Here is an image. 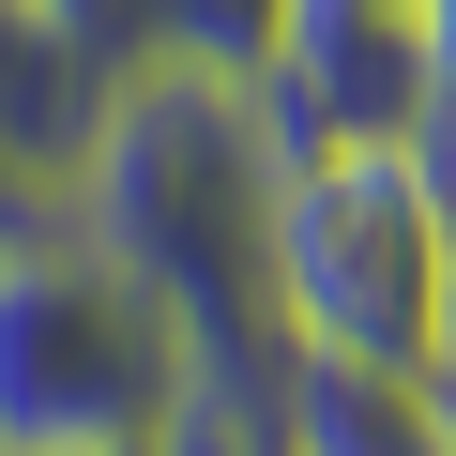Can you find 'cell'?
<instances>
[{
  "instance_id": "obj_7",
  "label": "cell",
  "mask_w": 456,
  "mask_h": 456,
  "mask_svg": "<svg viewBox=\"0 0 456 456\" xmlns=\"http://www.w3.org/2000/svg\"><path fill=\"white\" fill-rule=\"evenodd\" d=\"M426 167H441V335H426V380H456V107L426 122Z\"/></svg>"
},
{
  "instance_id": "obj_1",
  "label": "cell",
  "mask_w": 456,
  "mask_h": 456,
  "mask_svg": "<svg viewBox=\"0 0 456 456\" xmlns=\"http://www.w3.org/2000/svg\"><path fill=\"white\" fill-rule=\"evenodd\" d=\"M274 183H289V137H274L259 77L137 61L107 92L92 167L61 183V213L183 320L198 380H289V335H274Z\"/></svg>"
},
{
  "instance_id": "obj_11",
  "label": "cell",
  "mask_w": 456,
  "mask_h": 456,
  "mask_svg": "<svg viewBox=\"0 0 456 456\" xmlns=\"http://www.w3.org/2000/svg\"><path fill=\"white\" fill-rule=\"evenodd\" d=\"M441 411H456V380H441Z\"/></svg>"
},
{
  "instance_id": "obj_8",
  "label": "cell",
  "mask_w": 456,
  "mask_h": 456,
  "mask_svg": "<svg viewBox=\"0 0 456 456\" xmlns=\"http://www.w3.org/2000/svg\"><path fill=\"white\" fill-rule=\"evenodd\" d=\"M61 16H77L92 46H122V61H152V46H137V0H61Z\"/></svg>"
},
{
  "instance_id": "obj_6",
  "label": "cell",
  "mask_w": 456,
  "mask_h": 456,
  "mask_svg": "<svg viewBox=\"0 0 456 456\" xmlns=\"http://www.w3.org/2000/svg\"><path fill=\"white\" fill-rule=\"evenodd\" d=\"M274 456H456V411H441L426 365L289 350V380H274Z\"/></svg>"
},
{
  "instance_id": "obj_5",
  "label": "cell",
  "mask_w": 456,
  "mask_h": 456,
  "mask_svg": "<svg viewBox=\"0 0 456 456\" xmlns=\"http://www.w3.org/2000/svg\"><path fill=\"white\" fill-rule=\"evenodd\" d=\"M122 77H137V61L92 46L61 0H0V183H16V198H61V183L92 167Z\"/></svg>"
},
{
  "instance_id": "obj_10",
  "label": "cell",
  "mask_w": 456,
  "mask_h": 456,
  "mask_svg": "<svg viewBox=\"0 0 456 456\" xmlns=\"http://www.w3.org/2000/svg\"><path fill=\"white\" fill-rule=\"evenodd\" d=\"M31 213H46V198H16V183H0V244H16V228H31Z\"/></svg>"
},
{
  "instance_id": "obj_2",
  "label": "cell",
  "mask_w": 456,
  "mask_h": 456,
  "mask_svg": "<svg viewBox=\"0 0 456 456\" xmlns=\"http://www.w3.org/2000/svg\"><path fill=\"white\" fill-rule=\"evenodd\" d=\"M183 380V320L46 198L0 244V456H152Z\"/></svg>"
},
{
  "instance_id": "obj_3",
  "label": "cell",
  "mask_w": 456,
  "mask_h": 456,
  "mask_svg": "<svg viewBox=\"0 0 456 456\" xmlns=\"http://www.w3.org/2000/svg\"><path fill=\"white\" fill-rule=\"evenodd\" d=\"M274 335L335 365H426L441 335V167L426 152H289Z\"/></svg>"
},
{
  "instance_id": "obj_4",
  "label": "cell",
  "mask_w": 456,
  "mask_h": 456,
  "mask_svg": "<svg viewBox=\"0 0 456 456\" xmlns=\"http://www.w3.org/2000/svg\"><path fill=\"white\" fill-rule=\"evenodd\" d=\"M259 107H274L289 152H426V122H441L426 16L411 0H289L274 61H259Z\"/></svg>"
},
{
  "instance_id": "obj_9",
  "label": "cell",
  "mask_w": 456,
  "mask_h": 456,
  "mask_svg": "<svg viewBox=\"0 0 456 456\" xmlns=\"http://www.w3.org/2000/svg\"><path fill=\"white\" fill-rule=\"evenodd\" d=\"M426 16V61H441V107H456V0H411Z\"/></svg>"
}]
</instances>
